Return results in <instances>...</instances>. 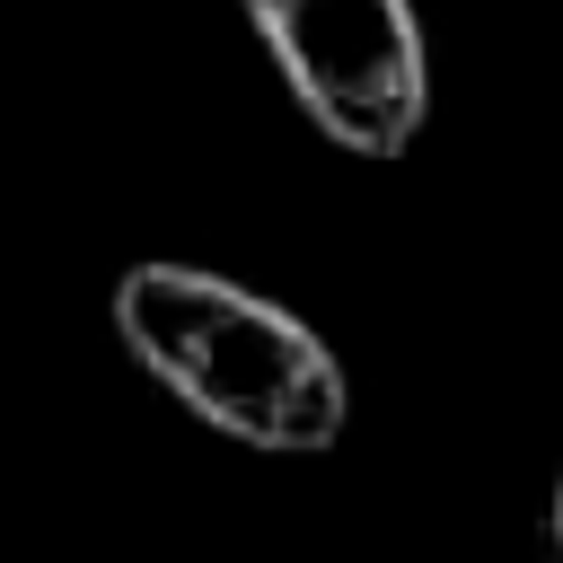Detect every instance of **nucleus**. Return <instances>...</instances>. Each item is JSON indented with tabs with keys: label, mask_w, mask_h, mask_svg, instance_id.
Here are the masks:
<instances>
[{
	"label": "nucleus",
	"mask_w": 563,
	"mask_h": 563,
	"mask_svg": "<svg viewBox=\"0 0 563 563\" xmlns=\"http://www.w3.org/2000/svg\"><path fill=\"white\" fill-rule=\"evenodd\" d=\"M114 334L176 405H194L211 431L246 449L317 457L343 440V413H352L343 361L317 343V325H299L282 299L229 273L132 264L114 282Z\"/></svg>",
	"instance_id": "obj_1"
},
{
	"label": "nucleus",
	"mask_w": 563,
	"mask_h": 563,
	"mask_svg": "<svg viewBox=\"0 0 563 563\" xmlns=\"http://www.w3.org/2000/svg\"><path fill=\"white\" fill-rule=\"evenodd\" d=\"M246 26L264 35L282 88L299 114L352 150V158H396L422 132L431 106V62L413 0H238Z\"/></svg>",
	"instance_id": "obj_2"
},
{
	"label": "nucleus",
	"mask_w": 563,
	"mask_h": 563,
	"mask_svg": "<svg viewBox=\"0 0 563 563\" xmlns=\"http://www.w3.org/2000/svg\"><path fill=\"white\" fill-rule=\"evenodd\" d=\"M554 528H563V501H554Z\"/></svg>",
	"instance_id": "obj_3"
}]
</instances>
